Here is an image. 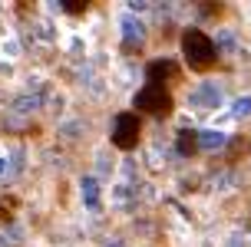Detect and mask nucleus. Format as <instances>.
Returning <instances> with one entry per match:
<instances>
[{
  "label": "nucleus",
  "mask_w": 251,
  "mask_h": 247,
  "mask_svg": "<svg viewBox=\"0 0 251 247\" xmlns=\"http://www.w3.org/2000/svg\"><path fill=\"white\" fill-rule=\"evenodd\" d=\"M182 53H185L188 66H195V69H208L218 56V46L212 43V37L205 33V30H185L182 33Z\"/></svg>",
  "instance_id": "nucleus-1"
},
{
  "label": "nucleus",
  "mask_w": 251,
  "mask_h": 247,
  "mask_svg": "<svg viewBox=\"0 0 251 247\" xmlns=\"http://www.w3.org/2000/svg\"><path fill=\"white\" fill-rule=\"evenodd\" d=\"M136 109H146L149 115H169L172 112V96L162 86H146L136 92Z\"/></svg>",
  "instance_id": "nucleus-2"
},
{
  "label": "nucleus",
  "mask_w": 251,
  "mask_h": 247,
  "mask_svg": "<svg viewBox=\"0 0 251 247\" xmlns=\"http://www.w3.org/2000/svg\"><path fill=\"white\" fill-rule=\"evenodd\" d=\"M139 119L136 112H123V115H116V129H113V142L116 148H123V152H129V148H136L139 142Z\"/></svg>",
  "instance_id": "nucleus-3"
},
{
  "label": "nucleus",
  "mask_w": 251,
  "mask_h": 247,
  "mask_svg": "<svg viewBox=\"0 0 251 247\" xmlns=\"http://www.w3.org/2000/svg\"><path fill=\"white\" fill-rule=\"evenodd\" d=\"M146 76H149V86H159L162 79H176V76H178V66L172 60H155V63H149Z\"/></svg>",
  "instance_id": "nucleus-4"
},
{
  "label": "nucleus",
  "mask_w": 251,
  "mask_h": 247,
  "mask_svg": "<svg viewBox=\"0 0 251 247\" xmlns=\"http://www.w3.org/2000/svg\"><path fill=\"white\" fill-rule=\"evenodd\" d=\"M218 102H222V92H218L212 83H205L201 89H195V92H192V106H195V109H201V112L215 109Z\"/></svg>",
  "instance_id": "nucleus-5"
},
{
  "label": "nucleus",
  "mask_w": 251,
  "mask_h": 247,
  "mask_svg": "<svg viewBox=\"0 0 251 247\" xmlns=\"http://www.w3.org/2000/svg\"><path fill=\"white\" fill-rule=\"evenodd\" d=\"M123 37L129 40V43H142V40H146V26L139 23L132 13H126V17H123Z\"/></svg>",
  "instance_id": "nucleus-6"
},
{
  "label": "nucleus",
  "mask_w": 251,
  "mask_h": 247,
  "mask_svg": "<svg viewBox=\"0 0 251 247\" xmlns=\"http://www.w3.org/2000/svg\"><path fill=\"white\" fill-rule=\"evenodd\" d=\"M178 155H195L199 152V132H192V129H182L178 132Z\"/></svg>",
  "instance_id": "nucleus-7"
},
{
  "label": "nucleus",
  "mask_w": 251,
  "mask_h": 247,
  "mask_svg": "<svg viewBox=\"0 0 251 247\" xmlns=\"http://www.w3.org/2000/svg\"><path fill=\"white\" fill-rule=\"evenodd\" d=\"M228 138L225 132H215V129H208V132H199V148H208V152H215V148H222Z\"/></svg>",
  "instance_id": "nucleus-8"
},
{
  "label": "nucleus",
  "mask_w": 251,
  "mask_h": 247,
  "mask_svg": "<svg viewBox=\"0 0 251 247\" xmlns=\"http://www.w3.org/2000/svg\"><path fill=\"white\" fill-rule=\"evenodd\" d=\"M83 198H86V204L93 211L100 208V185H96V178H83Z\"/></svg>",
  "instance_id": "nucleus-9"
},
{
  "label": "nucleus",
  "mask_w": 251,
  "mask_h": 247,
  "mask_svg": "<svg viewBox=\"0 0 251 247\" xmlns=\"http://www.w3.org/2000/svg\"><path fill=\"white\" fill-rule=\"evenodd\" d=\"M66 13H86V0H63Z\"/></svg>",
  "instance_id": "nucleus-10"
},
{
  "label": "nucleus",
  "mask_w": 251,
  "mask_h": 247,
  "mask_svg": "<svg viewBox=\"0 0 251 247\" xmlns=\"http://www.w3.org/2000/svg\"><path fill=\"white\" fill-rule=\"evenodd\" d=\"M235 115H251V96H245V99L235 102Z\"/></svg>",
  "instance_id": "nucleus-11"
},
{
  "label": "nucleus",
  "mask_w": 251,
  "mask_h": 247,
  "mask_svg": "<svg viewBox=\"0 0 251 247\" xmlns=\"http://www.w3.org/2000/svg\"><path fill=\"white\" fill-rule=\"evenodd\" d=\"M222 46H225V49H235V40H231V37L225 33V37H222Z\"/></svg>",
  "instance_id": "nucleus-12"
},
{
  "label": "nucleus",
  "mask_w": 251,
  "mask_h": 247,
  "mask_svg": "<svg viewBox=\"0 0 251 247\" xmlns=\"http://www.w3.org/2000/svg\"><path fill=\"white\" fill-rule=\"evenodd\" d=\"M228 247H245V244H241V237H231V241H228Z\"/></svg>",
  "instance_id": "nucleus-13"
},
{
  "label": "nucleus",
  "mask_w": 251,
  "mask_h": 247,
  "mask_svg": "<svg viewBox=\"0 0 251 247\" xmlns=\"http://www.w3.org/2000/svg\"><path fill=\"white\" fill-rule=\"evenodd\" d=\"M3 172H7V161H3V158H0V175H3Z\"/></svg>",
  "instance_id": "nucleus-14"
}]
</instances>
